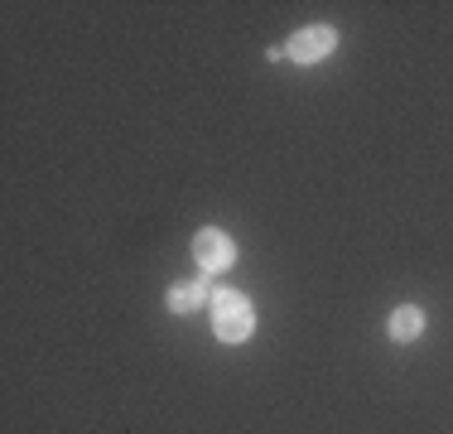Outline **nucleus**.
I'll list each match as a JSON object with an SVG mask.
<instances>
[{
    "label": "nucleus",
    "mask_w": 453,
    "mask_h": 434,
    "mask_svg": "<svg viewBox=\"0 0 453 434\" xmlns=\"http://www.w3.org/2000/svg\"><path fill=\"white\" fill-rule=\"evenodd\" d=\"M165 304H169V314H193L203 304H212V290H208V280H183V285H174L165 295Z\"/></svg>",
    "instance_id": "4"
},
{
    "label": "nucleus",
    "mask_w": 453,
    "mask_h": 434,
    "mask_svg": "<svg viewBox=\"0 0 453 434\" xmlns=\"http://www.w3.org/2000/svg\"><path fill=\"white\" fill-rule=\"evenodd\" d=\"M333 49H338V29L333 25H309V29H299V35L285 43V53L295 63H319V58H328Z\"/></svg>",
    "instance_id": "3"
},
{
    "label": "nucleus",
    "mask_w": 453,
    "mask_h": 434,
    "mask_svg": "<svg viewBox=\"0 0 453 434\" xmlns=\"http://www.w3.org/2000/svg\"><path fill=\"white\" fill-rule=\"evenodd\" d=\"M212 333L222 343H246L256 333V309L242 290H218L212 295Z\"/></svg>",
    "instance_id": "1"
},
{
    "label": "nucleus",
    "mask_w": 453,
    "mask_h": 434,
    "mask_svg": "<svg viewBox=\"0 0 453 434\" xmlns=\"http://www.w3.org/2000/svg\"><path fill=\"white\" fill-rule=\"evenodd\" d=\"M386 329H391L395 343H415L419 333H425V309H419V304H401V309L391 314V323H386Z\"/></svg>",
    "instance_id": "5"
},
{
    "label": "nucleus",
    "mask_w": 453,
    "mask_h": 434,
    "mask_svg": "<svg viewBox=\"0 0 453 434\" xmlns=\"http://www.w3.org/2000/svg\"><path fill=\"white\" fill-rule=\"evenodd\" d=\"M193 260H198L203 275H222V270H232L236 266L232 236H226L222 227H203V232L193 236Z\"/></svg>",
    "instance_id": "2"
}]
</instances>
